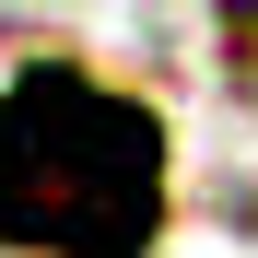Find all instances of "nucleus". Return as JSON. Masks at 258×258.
<instances>
[{
    "label": "nucleus",
    "instance_id": "f257e3e1",
    "mask_svg": "<svg viewBox=\"0 0 258 258\" xmlns=\"http://www.w3.org/2000/svg\"><path fill=\"white\" fill-rule=\"evenodd\" d=\"M164 235V129L141 94L35 59L0 82V246L24 258H141Z\"/></svg>",
    "mask_w": 258,
    "mask_h": 258
},
{
    "label": "nucleus",
    "instance_id": "f03ea898",
    "mask_svg": "<svg viewBox=\"0 0 258 258\" xmlns=\"http://www.w3.org/2000/svg\"><path fill=\"white\" fill-rule=\"evenodd\" d=\"M223 24H235V47H246V82H258V0H223Z\"/></svg>",
    "mask_w": 258,
    "mask_h": 258
}]
</instances>
